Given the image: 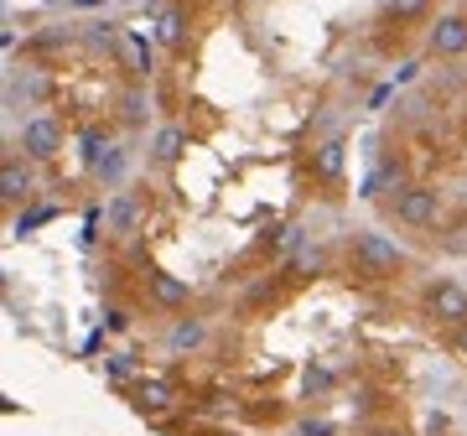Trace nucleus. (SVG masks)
<instances>
[{"mask_svg": "<svg viewBox=\"0 0 467 436\" xmlns=\"http://www.w3.org/2000/svg\"><path fill=\"white\" fill-rule=\"evenodd\" d=\"M119 119H125L130 130H140V125L150 119V104H146V88L140 84H130L125 94H119Z\"/></svg>", "mask_w": 467, "mask_h": 436, "instance_id": "obj_14", "label": "nucleus"}, {"mask_svg": "<svg viewBox=\"0 0 467 436\" xmlns=\"http://www.w3.org/2000/svg\"><path fill=\"white\" fill-rule=\"evenodd\" d=\"M146 218H150V187H115L109 202H104V234L125 244V239L146 234Z\"/></svg>", "mask_w": 467, "mask_h": 436, "instance_id": "obj_3", "label": "nucleus"}, {"mask_svg": "<svg viewBox=\"0 0 467 436\" xmlns=\"http://www.w3.org/2000/svg\"><path fill=\"white\" fill-rule=\"evenodd\" d=\"M156 42H161V47H171V52L182 47V11H177V5L156 16Z\"/></svg>", "mask_w": 467, "mask_h": 436, "instance_id": "obj_15", "label": "nucleus"}, {"mask_svg": "<svg viewBox=\"0 0 467 436\" xmlns=\"http://www.w3.org/2000/svg\"><path fill=\"white\" fill-rule=\"evenodd\" d=\"M420 317L447 327V333L467 327V285H457L451 275H431L420 285Z\"/></svg>", "mask_w": 467, "mask_h": 436, "instance_id": "obj_4", "label": "nucleus"}, {"mask_svg": "<svg viewBox=\"0 0 467 436\" xmlns=\"http://www.w3.org/2000/svg\"><path fill=\"white\" fill-rule=\"evenodd\" d=\"M451 353L467 364V327H457V333H451Z\"/></svg>", "mask_w": 467, "mask_h": 436, "instance_id": "obj_19", "label": "nucleus"}, {"mask_svg": "<svg viewBox=\"0 0 467 436\" xmlns=\"http://www.w3.org/2000/svg\"><path fill=\"white\" fill-rule=\"evenodd\" d=\"M146 296L161 306V312H187V302H192V285H187L182 275H171V270L150 265L146 270Z\"/></svg>", "mask_w": 467, "mask_h": 436, "instance_id": "obj_7", "label": "nucleus"}, {"mask_svg": "<svg viewBox=\"0 0 467 436\" xmlns=\"http://www.w3.org/2000/svg\"><path fill=\"white\" fill-rule=\"evenodd\" d=\"M348 275L364 285H389V281H400V275H410V250L395 244L389 234H379V229H353Z\"/></svg>", "mask_w": 467, "mask_h": 436, "instance_id": "obj_1", "label": "nucleus"}, {"mask_svg": "<svg viewBox=\"0 0 467 436\" xmlns=\"http://www.w3.org/2000/svg\"><path fill=\"white\" fill-rule=\"evenodd\" d=\"M16 146H21V156H26L32 167H47V161H57V156H63V146H67L63 119H57V115H47V109H36L32 119H21Z\"/></svg>", "mask_w": 467, "mask_h": 436, "instance_id": "obj_5", "label": "nucleus"}, {"mask_svg": "<svg viewBox=\"0 0 467 436\" xmlns=\"http://www.w3.org/2000/svg\"><path fill=\"white\" fill-rule=\"evenodd\" d=\"M312 167H317V177H337V171H343V140H322Z\"/></svg>", "mask_w": 467, "mask_h": 436, "instance_id": "obj_16", "label": "nucleus"}, {"mask_svg": "<svg viewBox=\"0 0 467 436\" xmlns=\"http://www.w3.org/2000/svg\"><path fill=\"white\" fill-rule=\"evenodd\" d=\"M125 167H130V151H125V146H115V151L104 156V167L94 171V177H104V182H119V177H125Z\"/></svg>", "mask_w": 467, "mask_h": 436, "instance_id": "obj_17", "label": "nucleus"}, {"mask_svg": "<svg viewBox=\"0 0 467 436\" xmlns=\"http://www.w3.org/2000/svg\"><path fill=\"white\" fill-rule=\"evenodd\" d=\"M109 151H115V146H109V130H99V125H88V130L78 135V156H84L88 171H99Z\"/></svg>", "mask_w": 467, "mask_h": 436, "instance_id": "obj_13", "label": "nucleus"}, {"mask_svg": "<svg viewBox=\"0 0 467 436\" xmlns=\"http://www.w3.org/2000/svg\"><path fill=\"white\" fill-rule=\"evenodd\" d=\"M426 52L441 57V63H457L467 57V11H447L426 26Z\"/></svg>", "mask_w": 467, "mask_h": 436, "instance_id": "obj_6", "label": "nucleus"}, {"mask_svg": "<svg viewBox=\"0 0 467 436\" xmlns=\"http://www.w3.org/2000/svg\"><path fill=\"white\" fill-rule=\"evenodd\" d=\"M426 5H431V0H384V11H389L395 21H420Z\"/></svg>", "mask_w": 467, "mask_h": 436, "instance_id": "obj_18", "label": "nucleus"}, {"mask_svg": "<svg viewBox=\"0 0 467 436\" xmlns=\"http://www.w3.org/2000/svg\"><path fill=\"white\" fill-rule=\"evenodd\" d=\"M0 198L5 202L32 198V167H26V156H5V161H0Z\"/></svg>", "mask_w": 467, "mask_h": 436, "instance_id": "obj_11", "label": "nucleus"}, {"mask_svg": "<svg viewBox=\"0 0 467 436\" xmlns=\"http://www.w3.org/2000/svg\"><path fill=\"white\" fill-rule=\"evenodd\" d=\"M389 218H395L400 229L426 234V229H441V218H447V198H441L431 182H410V187H400V192L389 198Z\"/></svg>", "mask_w": 467, "mask_h": 436, "instance_id": "obj_2", "label": "nucleus"}, {"mask_svg": "<svg viewBox=\"0 0 467 436\" xmlns=\"http://www.w3.org/2000/svg\"><path fill=\"white\" fill-rule=\"evenodd\" d=\"M104 369H109V374H115V379H130V364H125V358H109V364H104Z\"/></svg>", "mask_w": 467, "mask_h": 436, "instance_id": "obj_20", "label": "nucleus"}, {"mask_svg": "<svg viewBox=\"0 0 467 436\" xmlns=\"http://www.w3.org/2000/svg\"><path fill=\"white\" fill-rule=\"evenodd\" d=\"M368 436H405V431H400V426H374Z\"/></svg>", "mask_w": 467, "mask_h": 436, "instance_id": "obj_21", "label": "nucleus"}, {"mask_svg": "<svg viewBox=\"0 0 467 436\" xmlns=\"http://www.w3.org/2000/svg\"><path fill=\"white\" fill-rule=\"evenodd\" d=\"M202 343H208V322L202 317H192V312H177L171 317V327H167V353H198Z\"/></svg>", "mask_w": 467, "mask_h": 436, "instance_id": "obj_8", "label": "nucleus"}, {"mask_svg": "<svg viewBox=\"0 0 467 436\" xmlns=\"http://www.w3.org/2000/svg\"><path fill=\"white\" fill-rule=\"evenodd\" d=\"M177 400H182V389L171 385V379H156V374H140L135 379V405L140 410H171Z\"/></svg>", "mask_w": 467, "mask_h": 436, "instance_id": "obj_10", "label": "nucleus"}, {"mask_svg": "<svg viewBox=\"0 0 467 436\" xmlns=\"http://www.w3.org/2000/svg\"><path fill=\"white\" fill-rule=\"evenodd\" d=\"M115 57L125 63V73H130V78H146V73H150V47H146V36L135 32V26H119Z\"/></svg>", "mask_w": 467, "mask_h": 436, "instance_id": "obj_9", "label": "nucleus"}, {"mask_svg": "<svg viewBox=\"0 0 467 436\" xmlns=\"http://www.w3.org/2000/svg\"><path fill=\"white\" fill-rule=\"evenodd\" d=\"M182 151H187V130H182V125H161V130L150 135V156H156L161 167L182 161Z\"/></svg>", "mask_w": 467, "mask_h": 436, "instance_id": "obj_12", "label": "nucleus"}]
</instances>
